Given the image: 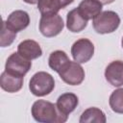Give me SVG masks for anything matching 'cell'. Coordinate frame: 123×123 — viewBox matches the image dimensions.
<instances>
[{"label":"cell","instance_id":"cell-10","mask_svg":"<svg viewBox=\"0 0 123 123\" xmlns=\"http://www.w3.org/2000/svg\"><path fill=\"white\" fill-rule=\"evenodd\" d=\"M0 86L2 89L7 92L10 93L17 92L22 88L23 76L14 75L5 70L0 77Z\"/></svg>","mask_w":123,"mask_h":123},{"label":"cell","instance_id":"cell-5","mask_svg":"<svg viewBox=\"0 0 123 123\" xmlns=\"http://www.w3.org/2000/svg\"><path fill=\"white\" fill-rule=\"evenodd\" d=\"M94 54V45L87 38L76 40L71 47V55L75 62L79 63L87 62Z\"/></svg>","mask_w":123,"mask_h":123},{"label":"cell","instance_id":"cell-17","mask_svg":"<svg viewBox=\"0 0 123 123\" xmlns=\"http://www.w3.org/2000/svg\"><path fill=\"white\" fill-rule=\"evenodd\" d=\"M37 9L41 15L44 14H54L62 8L60 0H39L37 2Z\"/></svg>","mask_w":123,"mask_h":123},{"label":"cell","instance_id":"cell-8","mask_svg":"<svg viewBox=\"0 0 123 123\" xmlns=\"http://www.w3.org/2000/svg\"><path fill=\"white\" fill-rule=\"evenodd\" d=\"M105 78L112 86L119 87L123 86V62L113 61L105 70Z\"/></svg>","mask_w":123,"mask_h":123},{"label":"cell","instance_id":"cell-9","mask_svg":"<svg viewBox=\"0 0 123 123\" xmlns=\"http://www.w3.org/2000/svg\"><path fill=\"white\" fill-rule=\"evenodd\" d=\"M7 25L14 32H20L24 29H26L30 24V16L28 12L17 10L10 13L6 20Z\"/></svg>","mask_w":123,"mask_h":123},{"label":"cell","instance_id":"cell-3","mask_svg":"<svg viewBox=\"0 0 123 123\" xmlns=\"http://www.w3.org/2000/svg\"><path fill=\"white\" fill-rule=\"evenodd\" d=\"M119 24L120 17L112 11L101 12L92 20L93 29L98 34H111L119 27Z\"/></svg>","mask_w":123,"mask_h":123},{"label":"cell","instance_id":"cell-22","mask_svg":"<svg viewBox=\"0 0 123 123\" xmlns=\"http://www.w3.org/2000/svg\"><path fill=\"white\" fill-rule=\"evenodd\" d=\"M24 2H26V3H28V4H37L39 0H23Z\"/></svg>","mask_w":123,"mask_h":123},{"label":"cell","instance_id":"cell-20","mask_svg":"<svg viewBox=\"0 0 123 123\" xmlns=\"http://www.w3.org/2000/svg\"><path fill=\"white\" fill-rule=\"evenodd\" d=\"M60 1H61L62 5V8H65L66 6H68L69 4H71L74 0H60Z\"/></svg>","mask_w":123,"mask_h":123},{"label":"cell","instance_id":"cell-7","mask_svg":"<svg viewBox=\"0 0 123 123\" xmlns=\"http://www.w3.org/2000/svg\"><path fill=\"white\" fill-rule=\"evenodd\" d=\"M32 66V62L25 57L21 56L18 52L12 53L6 61L5 64V69L6 71L18 75V76H25L26 73L31 69Z\"/></svg>","mask_w":123,"mask_h":123},{"label":"cell","instance_id":"cell-19","mask_svg":"<svg viewBox=\"0 0 123 123\" xmlns=\"http://www.w3.org/2000/svg\"><path fill=\"white\" fill-rule=\"evenodd\" d=\"M16 37V32L12 31L6 23V21H3L2 23V31H1V47H7L10 46L13 40Z\"/></svg>","mask_w":123,"mask_h":123},{"label":"cell","instance_id":"cell-23","mask_svg":"<svg viewBox=\"0 0 123 123\" xmlns=\"http://www.w3.org/2000/svg\"><path fill=\"white\" fill-rule=\"evenodd\" d=\"M121 45H122V48H123V37H122V40H121Z\"/></svg>","mask_w":123,"mask_h":123},{"label":"cell","instance_id":"cell-12","mask_svg":"<svg viewBox=\"0 0 123 123\" xmlns=\"http://www.w3.org/2000/svg\"><path fill=\"white\" fill-rule=\"evenodd\" d=\"M78 103H79V99L76 94L71 92H65L61 96H59L56 106L63 115L68 116V114L71 113L77 108Z\"/></svg>","mask_w":123,"mask_h":123},{"label":"cell","instance_id":"cell-4","mask_svg":"<svg viewBox=\"0 0 123 123\" xmlns=\"http://www.w3.org/2000/svg\"><path fill=\"white\" fill-rule=\"evenodd\" d=\"M63 20L58 13L41 15L39 20V31L46 37L58 36L63 29Z\"/></svg>","mask_w":123,"mask_h":123},{"label":"cell","instance_id":"cell-21","mask_svg":"<svg viewBox=\"0 0 123 123\" xmlns=\"http://www.w3.org/2000/svg\"><path fill=\"white\" fill-rule=\"evenodd\" d=\"M100 3H102V5H108V4H111L112 3L114 0H98Z\"/></svg>","mask_w":123,"mask_h":123},{"label":"cell","instance_id":"cell-11","mask_svg":"<svg viewBox=\"0 0 123 123\" xmlns=\"http://www.w3.org/2000/svg\"><path fill=\"white\" fill-rule=\"evenodd\" d=\"M17 52L30 61L37 59L42 55V50L39 44L33 39L21 41L17 46Z\"/></svg>","mask_w":123,"mask_h":123},{"label":"cell","instance_id":"cell-16","mask_svg":"<svg viewBox=\"0 0 123 123\" xmlns=\"http://www.w3.org/2000/svg\"><path fill=\"white\" fill-rule=\"evenodd\" d=\"M106 115L103 111L95 107L86 109L79 119L80 123H106Z\"/></svg>","mask_w":123,"mask_h":123},{"label":"cell","instance_id":"cell-13","mask_svg":"<svg viewBox=\"0 0 123 123\" xmlns=\"http://www.w3.org/2000/svg\"><path fill=\"white\" fill-rule=\"evenodd\" d=\"M87 21L79 12L78 8L71 10L67 13L66 17V27L67 29L72 33H79L83 31L86 25Z\"/></svg>","mask_w":123,"mask_h":123},{"label":"cell","instance_id":"cell-18","mask_svg":"<svg viewBox=\"0 0 123 123\" xmlns=\"http://www.w3.org/2000/svg\"><path fill=\"white\" fill-rule=\"evenodd\" d=\"M109 104L114 112L123 113V88H117L111 92Z\"/></svg>","mask_w":123,"mask_h":123},{"label":"cell","instance_id":"cell-14","mask_svg":"<svg viewBox=\"0 0 123 123\" xmlns=\"http://www.w3.org/2000/svg\"><path fill=\"white\" fill-rule=\"evenodd\" d=\"M103 5L98 0H83L79 6L78 10L80 13L86 19H93L102 12Z\"/></svg>","mask_w":123,"mask_h":123},{"label":"cell","instance_id":"cell-2","mask_svg":"<svg viewBox=\"0 0 123 123\" xmlns=\"http://www.w3.org/2000/svg\"><path fill=\"white\" fill-rule=\"evenodd\" d=\"M55 87V81L51 74L39 71L33 75L29 83V88L35 96H45L50 94Z\"/></svg>","mask_w":123,"mask_h":123},{"label":"cell","instance_id":"cell-1","mask_svg":"<svg viewBox=\"0 0 123 123\" xmlns=\"http://www.w3.org/2000/svg\"><path fill=\"white\" fill-rule=\"evenodd\" d=\"M32 115L40 123H63L68 117L58 110L56 104L46 100H37L33 104Z\"/></svg>","mask_w":123,"mask_h":123},{"label":"cell","instance_id":"cell-15","mask_svg":"<svg viewBox=\"0 0 123 123\" xmlns=\"http://www.w3.org/2000/svg\"><path fill=\"white\" fill-rule=\"evenodd\" d=\"M70 62L68 56L64 51L62 50H56L52 52L48 59V64L50 68L57 73H60Z\"/></svg>","mask_w":123,"mask_h":123},{"label":"cell","instance_id":"cell-6","mask_svg":"<svg viewBox=\"0 0 123 123\" xmlns=\"http://www.w3.org/2000/svg\"><path fill=\"white\" fill-rule=\"evenodd\" d=\"M61 79L70 86H78L83 83L85 79V70L77 62H69L67 65L58 73Z\"/></svg>","mask_w":123,"mask_h":123}]
</instances>
